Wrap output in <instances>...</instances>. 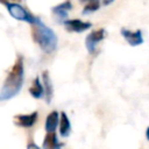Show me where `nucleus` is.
<instances>
[{"label":"nucleus","instance_id":"nucleus-1","mask_svg":"<svg viewBox=\"0 0 149 149\" xmlns=\"http://www.w3.org/2000/svg\"><path fill=\"white\" fill-rule=\"evenodd\" d=\"M24 83V63L23 57L19 55L9 70L0 92V100L6 101L14 98L21 91Z\"/></svg>","mask_w":149,"mask_h":149},{"label":"nucleus","instance_id":"nucleus-2","mask_svg":"<svg viewBox=\"0 0 149 149\" xmlns=\"http://www.w3.org/2000/svg\"><path fill=\"white\" fill-rule=\"evenodd\" d=\"M31 35L41 50L45 54H51L56 50L58 43L57 35L50 27L45 26L41 19H38V21L31 26Z\"/></svg>","mask_w":149,"mask_h":149},{"label":"nucleus","instance_id":"nucleus-3","mask_svg":"<svg viewBox=\"0 0 149 149\" xmlns=\"http://www.w3.org/2000/svg\"><path fill=\"white\" fill-rule=\"evenodd\" d=\"M2 5L6 6L7 8V12L9 13V15L17 20V21H23V22H27V23H30L31 26L35 24L37 21H38V17L34 16L28 9H26L23 6H21L20 3H16V2H9V1H5V0H1Z\"/></svg>","mask_w":149,"mask_h":149},{"label":"nucleus","instance_id":"nucleus-4","mask_svg":"<svg viewBox=\"0 0 149 149\" xmlns=\"http://www.w3.org/2000/svg\"><path fill=\"white\" fill-rule=\"evenodd\" d=\"M105 37H106V29H104V28L91 31L85 38V47H86L88 54H94L98 44L101 41H104Z\"/></svg>","mask_w":149,"mask_h":149},{"label":"nucleus","instance_id":"nucleus-5","mask_svg":"<svg viewBox=\"0 0 149 149\" xmlns=\"http://www.w3.org/2000/svg\"><path fill=\"white\" fill-rule=\"evenodd\" d=\"M121 35L125 38V41L130 45V47H137L141 45L144 40H143V34L141 29H136V30H130L127 28H121Z\"/></svg>","mask_w":149,"mask_h":149},{"label":"nucleus","instance_id":"nucleus-6","mask_svg":"<svg viewBox=\"0 0 149 149\" xmlns=\"http://www.w3.org/2000/svg\"><path fill=\"white\" fill-rule=\"evenodd\" d=\"M65 29L71 33H83L92 28V23L88 21H83L80 19H68L63 22Z\"/></svg>","mask_w":149,"mask_h":149},{"label":"nucleus","instance_id":"nucleus-7","mask_svg":"<svg viewBox=\"0 0 149 149\" xmlns=\"http://www.w3.org/2000/svg\"><path fill=\"white\" fill-rule=\"evenodd\" d=\"M38 118V113L37 112H31L29 114H17L14 116L13 121L14 125L17 127H22V128H30L33 127Z\"/></svg>","mask_w":149,"mask_h":149},{"label":"nucleus","instance_id":"nucleus-8","mask_svg":"<svg viewBox=\"0 0 149 149\" xmlns=\"http://www.w3.org/2000/svg\"><path fill=\"white\" fill-rule=\"evenodd\" d=\"M71 9H72V2L70 0H65L51 8L54 15L57 17V20L59 22H64L68 20V15Z\"/></svg>","mask_w":149,"mask_h":149},{"label":"nucleus","instance_id":"nucleus-9","mask_svg":"<svg viewBox=\"0 0 149 149\" xmlns=\"http://www.w3.org/2000/svg\"><path fill=\"white\" fill-rule=\"evenodd\" d=\"M59 121H61V114L57 111H51L45 119L44 128L47 133H55L57 126L59 125Z\"/></svg>","mask_w":149,"mask_h":149},{"label":"nucleus","instance_id":"nucleus-10","mask_svg":"<svg viewBox=\"0 0 149 149\" xmlns=\"http://www.w3.org/2000/svg\"><path fill=\"white\" fill-rule=\"evenodd\" d=\"M42 83H43V86H44L47 104H50L52 98H54V85H52V81H51V78H50L48 71H43V73H42Z\"/></svg>","mask_w":149,"mask_h":149},{"label":"nucleus","instance_id":"nucleus-11","mask_svg":"<svg viewBox=\"0 0 149 149\" xmlns=\"http://www.w3.org/2000/svg\"><path fill=\"white\" fill-rule=\"evenodd\" d=\"M29 93L35 99H41V98H43V95H45L44 86H43V83L41 81L40 77H35V79L33 80L31 86L29 87Z\"/></svg>","mask_w":149,"mask_h":149},{"label":"nucleus","instance_id":"nucleus-12","mask_svg":"<svg viewBox=\"0 0 149 149\" xmlns=\"http://www.w3.org/2000/svg\"><path fill=\"white\" fill-rule=\"evenodd\" d=\"M62 146L55 133H48L43 140V149H62Z\"/></svg>","mask_w":149,"mask_h":149},{"label":"nucleus","instance_id":"nucleus-13","mask_svg":"<svg viewBox=\"0 0 149 149\" xmlns=\"http://www.w3.org/2000/svg\"><path fill=\"white\" fill-rule=\"evenodd\" d=\"M79 2L85 3V6L81 10V14L88 15V14H92V13L97 12L100 8V6L102 3V0H79Z\"/></svg>","mask_w":149,"mask_h":149},{"label":"nucleus","instance_id":"nucleus-14","mask_svg":"<svg viewBox=\"0 0 149 149\" xmlns=\"http://www.w3.org/2000/svg\"><path fill=\"white\" fill-rule=\"evenodd\" d=\"M71 133V122L65 112L61 113V121H59V134L63 137H68Z\"/></svg>","mask_w":149,"mask_h":149},{"label":"nucleus","instance_id":"nucleus-15","mask_svg":"<svg viewBox=\"0 0 149 149\" xmlns=\"http://www.w3.org/2000/svg\"><path fill=\"white\" fill-rule=\"evenodd\" d=\"M27 149H41V148H40V147H37L35 143L30 142V143H28V146H27Z\"/></svg>","mask_w":149,"mask_h":149},{"label":"nucleus","instance_id":"nucleus-16","mask_svg":"<svg viewBox=\"0 0 149 149\" xmlns=\"http://www.w3.org/2000/svg\"><path fill=\"white\" fill-rule=\"evenodd\" d=\"M113 1H114V0H102V5H104V6H108V5H111Z\"/></svg>","mask_w":149,"mask_h":149},{"label":"nucleus","instance_id":"nucleus-17","mask_svg":"<svg viewBox=\"0 0 149 149\" xmlns=\"http://www.w3.org/2000/svg\"><path fill=\"white\" fill-rule=\"evenodd\" d=\"M146 137H147V140L149 141V127H148L147 130H146Z\"/></svg>","mask_w":149,"mask_h":149},{"label":"nucleus","instance_id":"nucleus-18","mask_svg":"<svg viewBox=\"0 0 149 149\" xmlns=\"http://www.w3.org/2000/svg\"><path fill=\"white\" fill-rule=\"evenodd\" d=\"M5 1H9V2H13L14 0H5Z\"/></svg>","mask_w":149,"mask_h":149}]
</instances>
